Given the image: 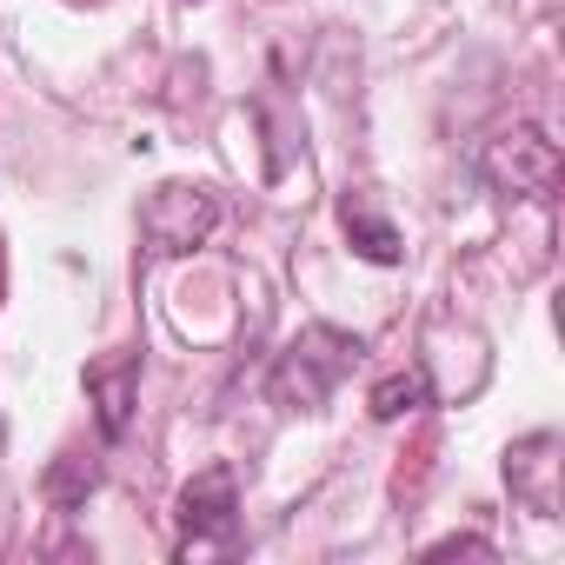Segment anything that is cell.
Wrapping results in <instances>:
<instances>
[{
  "instance_id": "obj_5",
  "label": "cell",
  "mask_w": 565,
  "mask_h": 565,
  "mask_svg": "<svg viewBox=\"0 0 565 565\" xmlns=\"http://www.w3.org/2000/svg\"><path fill=\"white\" fill-rule=\"evenodd\" d=\"M505 486L525 512L558 519V433H532L505 452Z\"/></svg>"
},
{
  "instance_id": "obj_7",
  "label": "cell",
  "mask_w": 565,
  "mask_h": 565,
  "mask_svg": "<svg viewBox=\"0 0 565 565\" xmlns=\"http://www.w3.org/2000/svg\"><path fill=\"white\" fill-rule=\"evenodd\" d=\"M340 220H347V239H353L360 259H373V266H399V226H393L386 213H373L366 193H347V200H340Z\"/></svg>"
},
{
  "instance_id": "obj_8",
  "label": "cell",
  "mask_w": 565,
  "mask_h": 565,
  "mask_svg": "<svg viewBox=\"0 0 565 565\" xmlns=\"http://www.w3.org/2000/svg\"><path fill=\"white\" fill-rule=\"evenodd\" d=\"M94 486H100V459H94V452H61L54 472H47V499H54L61 512H74Z\"/></svg>"
},
{
  "instance_id": "obj_9",
  "label": "cell",
  "mask_w": 565,
  "mask_h": 565,
  "mask_svg": "<svg viewBox=\"0 0 565 565\" xmlns=\"http://www.w3.org/2000/svg\"><path fill=\"white\" fill-rule=\"evenodd\" d=\"M433 399V380L413 366V373H393V380H380L373 386V419H406V413H419Z\"/></svg>"
},
{
  "instance_id": "obj_3",
  "label": "cell",
  "mask_w": 565,
  "mask_h": 565,
  "mask_svg": "<svg viewBox=\"0 0 565 565\" xmlns=\"http://www.w3.org/2000/svg\"><path fill=\"white\" fill-rule=\"evenodd\" d=\"M239 552V479L226 466H206L180 492V558Z\"/></svg>"
},
{
  "instance_id": "obj_6",
  "label": "cell",
  "mask_w": 565,
  "mask_h": 565,
  "mask_svg": "<svg viewBox=\"0 0 565 565\" xmlns=\"http://www.w3.org/2000/svg\"><path fill=\"white\" fill-rule=\"evenodd\" d=\"M87 393H94V419L107 439H127L134 426V399H140V353H114L87 366Z\"/></svg>"
},
{
  "instance_id": "obj_4",
  "label": "cell",
  "mask_w": 565,
  "mask_h": 565,
  "mask_svg": "<svg viewBox=\"0 0 565 565\" xmlns=\"http://www.w3.org/2000/svg\"><path fill=\"white\" fill-rule=\"evenodd\" d=\"M479 173H486V186L505 193V200H545V193L558 186V147H552L539 127H505V134L486 140Z\"/></svg>"
},
{
  "instance_id": "obj_2",
  "label": "cell",
  "mask_w": 565,
  "mask_h": 565,
  "mask_svg": "<svg viewBox=\"0 0 565 565\" xmlns=\"http://www.w3.org/2000/svg\"><path fill=\"white\" fill-rule=\"evenodd\" d=\"M213 226H220V193L200 186V180H167V186H153L147 206H140V239H147V253H160V259L206 246Z\"/></svg>"
},
{
  "instance_id": "obj_1",
  "label": "cell",
  "mask_w": 565,
  "mask_h": 565,
  "mask_svg": "<svg viewBox=\"0 0 565 565\" xmlns=\"http://www.w3.org/2000/svg\"><path fill=\"white\" fill-rule=\"evenodd\" d=\"M360 353H366L360 333H347V327H307L287 353L273 360L266 399H273L279 413H320V406L347 386V373L360 366Z\"/></svg>"
},
{
  "instance_id": "obj_10",
  "label": "cell",
  "mask_w": 565,
  "mask_h": 565,
  "mask_svg": "<svg viewBox=\"0 0 565 565\" xmlns=\"http://www.w3.org/2000/svg\"><path fill=\"white\" fill-rule=\"evenodd\" d=\"M452 552H472V558H492V545H486V539H439V545H433V558H452Z\"/></svg>"
}]
</instances>
